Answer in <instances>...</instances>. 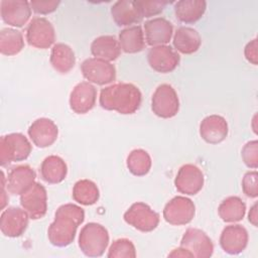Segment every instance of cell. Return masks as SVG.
Instances as JSON below:
<instances>
[{
	"mask_svg": "<svg viewBox=\"0 0 258 258\" xmlns=\"http://www.w3.org/2000/svg\"><path fill=\"white\" fill-rule=\"evenodd\" d=\"M85 220V211L75 205H61L55 212L54 221L47 230L49 242L55 247H67L73 243L79 226Z\"/></svg>",
	"mask_w": 258,
	"mask_h": 258,
	"instance_id": "1",
	"label": "cell"
},
{
	"mask_svg": "<svg viewBox=\"0 0 258 258\" xmlns=\"http://www.w3.org/2000/svg\"><path fill=\"white\" fill-rule=\"evenodd\" d=\"M99 102L100 106L105 110L130 115L139 109L142 95L140 90L133 84L116 83L102 89Z\"/></svg>",
	"mask_w": 258,
	"mask_h": 258,
	"instance_id": "2",
	"label": "cell"
},
{
	"mask_svg": "<svg viewBox=\"0 0 258 258\" xmlns=\"http://www.w3.org/2000/svg\"><path fill=\"white\" fill-rule=\"evenodd\" d=\"M109 244L108 230L98 223L85 225L79 236V247L88 257H100L104 254Z\"/></svg>",
	"mask_w": 258,
	"mask_h": 258,
	"instance_id": "3",
	"label": "cell"
},
{
	"mask_svg": "<svg viewBox=\"0 0 258 258\" xmlns=\"http://www.w3.org/2000/svg\"><path fill=\"white\" fill-rule=\"evenodd\" d=\"M32 147L28 139L21 133H10L0 140V164L25 160L31 153Z\"/></svg>",
	"mask_w": 258,
	"mask_h": 258,
	"instance_id": "4",
	"label": "cell"
},
{
	"mask_svg": "<svg viewBox=\"0 0 258 258\" xmlns=\"http://www.w3.org/2000/svg\"><path fill=\"white\" fill-rule=\"evenodd\" d=\"M152 112L163 119L174 117L179 110V100L172 86L168 84L159 85L151 99Z\"/></svg>",
	"mask_w": 258,
	"mask_h": 258,
	"instance_id": "5",
	"label": "cell"
},
{
	"mask_svg": "<svg viewBox=\"0 0 258 258\" xmlns=\"http://www.w3.org/2000/svg\"><path fill=\"white\" fill-rule=\"evenodd\" d=\"M125 222L140 232H151L158 226L159 215L147 204L137 202L124 214Z\"/></svg>",
	"mask_w": 258,
	"mask_h": 258,
	"instance_id": "6",
	"label": "cell"
},
{
	"mask_svg": "<svg viewBox=\"0 0 258 258\" xmlns=\"http://www.w3.org/2000/svg\"><path fill=\"white\" fill-rule=\"evenodd\" d=\"M81 71L89 83L99 86L111 84L116 80V69L114 64L101 58L90 57L85 59L81 64Z\"/></svg>",
	"mask_w": 258,
	"mask_h": 258,
	"instance_id": "7",
	"label": "cell"
},
{
	"mask_svg": "<svg viewBox=\"0 0 258 258\" xmlns=\"http://www.w3.org/2000/svg\"><path fill=\"white\" fill-rule=\"evenodd\" d=\"M196 214V206L194 202L182 196L171 199L163 209L164 220L174 226L186 225L191 222Z\"/></svg>",
	"mask_w": 258,
	"mask_h": 258,
	"instance_id": "8",
	"label": "cell"
},
{
	"mask_svg": "<svg viewBox=\"0 0 258 258\" xmlns=\"http://www.w3.org/2000/svg\"><path fill=\"white\" fill-rule=\"evenodd\" d=\"M26 40L30 46L40 49L50 47L55 40L53 25L44 17H34L26 29Z\"/></svg>",
	"mask_w": 258,
	"mask_h": 258,
	"instance_id": "9",
	"label": "cell"
},
{
	"mask_svg": "<svg viewBox=\"0 0 258 258\" xmlns=\"http://www.w3.org/2000/svg\"><path fill=\"white\" fill-rule=\"evenodd\" d=\"M20 205L30 219L38 220L43 218L47 211L45 187L39 182H34L25 192L20 195Z\"/></svg>",
	"mask_w": 258,
	"mask_h": 258,
	"instance_id": "10",
	"label": "cell"
},
{
	"mask_svg": "<svg viewBox=\"0 0 258 258\" xmlns=\"http://www.w3.org/2000/svg\"><path fill=\"white\" fill-rule=\"evenodd\" d=\"M180 247L197 258H209L214 252V244L211 238L204 231L197 228H188L184 232Z\"/></svg>",
	"mask_w": 258,
	"mask_h": 258,
	"instance_id": "11",
	"label": "cell"
},
{
	"mask_svg": "<svg viewBox=\"0 0 258 258\" xmlns=\"http://www.w3.org/2000/svg\"><path fill=\"white\" fill-rule=\"evenodd\" d=\"M204 173L194 164L182 165L174 178V185L180 194L187 196L197 195L204 186Z\"/></svg>",
	"mask_w": 258,
	"mask_h": 258,
	"instance_id": "12",
	"label": "cell"
},
{
	"mask_svg": "<svg viewBox=\"0 0 258 258\" xmlns=\"http://www.w3.org/2000/svg\"><path fill=\"white\" fill-rule=\"evenodd\" d=\"M147 61L152 70L166 74L174 71L180 61V56L169 45L152 46L147 53Z\"/></svg>",
	"mask_w": 258,
	"mask_h": 258,
	"instance_id": "13",
	"label": "cell"
},
{
	"mask_svg": "<svg viewBox=\"0 0 258 258\" xmlns=\"http://www.w3.org/2000/svg\"><path fill=\"white\" fill-rule=\"evenodd\" d=\"M29 216L25 210L16 207L3 211L0 219V229L4 236L10 238L20 237L27 229Z\"/></svg>",
	"mask_w": 258,
	"mask_h": 258,
	"instance_id": "14",
	"label": "cell"
},
{
	"mask_svg": "<svg viewBox=\"0 0 258 258\" xmlns=\"http://www.w3.org/2000/svg\"><path fill=\"white\" fill-rule=\"evenodd\" d=\"M0 11L2 20L15 27H22L31 16L30 2L22 0H2Z\"/></svg>",
	"mask_w": 258,
	"mask_h": 258,
	"instance_id": "15",
	"label": "cell"
},
{
	"mask_svg": "<svg viewBox=\"0 0 258 258\" xmlns=\"http://www.w3.org/2000/svg\"><path fill=\"white\" fill-rule=\"evenodd\" d=\"M248 232L241 225L226 226L220 236V246L230 254L237 255L243 252L248 245Z\"/></svg>",
	"mask_w": 258,
	"mask_h": 258,
	"instance_id": "16",
	"label": "cell"
},
{
	"mask_svg": "<svg viewBox=\"0 0 258 258\" xmlns=\"http://www.w3.org/2000/svg\"><path fill=\"white\" fill-rule=\"evenodd\" d=\"M97 99V89L89 82H81L71 92L70 107L77 114L91 111Z\"/></svg>",
	"mask_w": 258,
	"mask_h": 258,
	"instance_id": "17",
	"label": "cell"
},
{
	"mask_svg": "<svg viewBox=\"0 0 258 258\" xmlns=\"http://www.w3.org/2000/svg\"><path fill=\"white\" fill-rule=\"evenodd\" d=\"M28 135L34 145L39 148H45L55 142L58 135V129L52 120L48 118H39L29 126Z\"/></svg>",
	"mask_w": 258,
	"mask_h": 258,
	"instance_id": "18",
	"label": "cell"
},
{
	"mask_svg": "<svg viewBox=\"0 0 258 258\" xmlns=\"http://www.w3.org/2000/svg\"><path fill=\"white\" fill-rule=\"evenodd\" d=\"M36 173L28 164H21L13 167L6 178L7 190L12 195H22L34 182Z\"/></svg>",
	"mask_w": 258,
	"mask_h": 258,
	"instance_id": "19",
	"label": "cell"
},
{
	"mask_svg": "<svg viewBox=\"0 0 258 258\" xmlns=\"http://www.w3.org/2000/svg\"><path fill=\"white\" fill-rule=\"evenodd\" d=\"M144 31L148 45H165L171 39L173 26L167 19L163 17H156L145 22Z\"/></svg>",
	"mask_w": 258,
	"mask_h": 258,
	"instance_id": "20",
	"label": "cell"
},
{
	"mask_svg": "<svg viewBox=\"0 0 258 258\" xmlns=\"http://www.w3.org/2000/svg\"><path fill=\"white\" fill-rule=\"evenodd\" d=\"M229 127L226 119L220 115H210L200 124L201 137L210 144H218L228 136Z\"/></svg>",
	"mask_w": 258,
	"mask_h": 258,
	"instance_id": "21",
	"label": "cell"
},
{
	"mask_svg": "<svg viewBox=\"0 0 258 258\" xmlns=\"http://www.w3.org/2000/svg\"><path fill=\"white\" fill-rule=\"evenodd\" d=\"M111 15L118 26H128L142 20V15L136 4L132 0H120L111 7Z\"/></svg>",
	"mask_w": 258,
	"mask_h": 258,
	"instance_id": "22",
	"label": "cell"
},
{
	"mask_svg": "<svg viewBox=\"0 0 258 258\" xmlns=\"http://www.w3.org/2000/svg\"><path fill=\"white\" fill-rule=\"evenodd\" d=\"M201 44V35L195 28L180 26L176 29L173 36V46L180 53L191 54L200 48Z\"/></svg>",
	"mask_w": 258,
	"mask_h": 258,
	"instance_id": "23",
	"label": "cell"
},
{
	"mask_svg": "<svg viewBox=\"0 0 258 258\" xmlns=\"http://www.w3.org/2000/svg\"><path fill=\"white\" fill-rule=\"evenodd\" d=\"M68 173L64 160L57 155H49L43 159L40 165L41 178L47 183L56 184L61 182Z\"/></svg>",
	"mask_w": 258,
	"mask_h": 258,
	"instance_id": "24",
	"label": "cell"
},
{
	"mask_svg": "<svg viewBox=\"0 0 258 258\" xmlns=\"http://www.w3.org/2000/svg\"><path fill=\"white\" fill-rule=\"evenodd\" d=\"M207 9L205 0H180L174 4L176 18L183 23L189 24L200 20Z\"/></svg>",
	"mask_w": 258,
	"mask_h": 258,
	"instance_id": "25",
	"label": "cell"
},
{
	"mask_svg": "<svg viewBox=\"0 0 258 258\" xmlns=\"http://www.w3.org/2000/svg\"><path fill=\"white\" fill-rule=\"evenodd\" d=\"M91 52L97 57L107 61L118 58L121 53L119 41L113 35H101L95 38L91 44Z\"/></svg>",
	"mask_w": 258,
	"mask_h": 258,
	"instance_id": "26",
	"label": "cell"
},
{
	"mask_svg": "<svg viewBox=\"0 0 258 258\" xmlns=\"http://www.w3.org/2000/svg\"><path fill=\"white\" fill-rule=\"evenodd\" d=\"M49 60L52 68L59 74L71 72L76 64L75 52L66 43H56L52 46Z\"/></svg>",
	"mask_w": 258,
	"mask_h": 258,
	"instance_id": "27",
	"label": "cell"
},
{
	"mask_svg": "<svg viewBox=\"0 0 258 258\" xmlns=\"http://www.w3.org/2000/svg\"><path fill=\"white\" fill-rule=\"evenodd\" d=\"M120 48L126 53H136L143 50L145 46L143 30L140 25L127 27L119 33Z\"/></svg>",
	"mask_w": 258,
	"mask_h": 258,
	"instance_id": "28",
	"label": "cell"
},
{
	"mask_svg": "<svg viewBox=\"0 0 258 258\" xmlns=\"http://www.w3.org/2000/svg\"><path fill=\"white\" fill-rule=\"evenodd\" d=\"M218 213L224 222L236 223L243 220L246 214V205L239 197H228L220 204Z\"/></svg>",
	"mask_w": 258,
	"mask_h": 258,
	"instance_id": "29",
	"label": "cell"
},
{
	"mask_svg": "<svg viewBox=\"0 0 258 258\" xmlns=\"http://www.w3.org/2000/svg\"><path fill=\"white\" fill-rule=\"evenodd\" d=\"M100 192L97 184L90 179L78 180L73 187V199L78 204L92 206L99 200Z\"/></svg>",
	"mask_w": 258,
	"mask_h": 258,
	"instance_id": "30",
	"label": "cell"
},
{
	"mask_svg": "<svg viewBox=\"0 0 258 258\" xmlns=\"http://www.w3.org/2000/svg\"><path fill=\"white\" fill-rule=\"evenodd\" d=\"M24 47L23 35L19 30L3 28L0 31V52L4 55H15Z\"/></svg>",
	"mask_w": 258,
	"mask_h": 258,
	"instance_id": "31",
	"label": "cell"
},
{
	"mask_svg": "<svg viewBox=\"0 0 258 258\" xmlns=\"http://www.w3.org/2000/svg\"><path fill=\"white\" fill-rule=\"evenodd\" d=\"M129 171L136 176L147 174L151 168V157L147 151L143 149L132 150L126 161Z\"/></svg>",
	"mask_w": 258,
	"mask_h": 258,
	"instance_id": "32",
	"label": "cell"
},
{
	"mask_svg": "<svg viewBox=\"0 0 258 258\" xmlns=\"http://www.w3.org/2000/svg\"><path fill=\"white\" fill-rule=\"evenodd\" d=\"M107 256L109 258H135L136 249L132 241L120 238L111 244Z\"/></svg>",
	"mask_w": 258,
	"mask_h": 258,
	"instance_id": "33",
	"label": "cell"
},
{
	"mask_svg": "<svg viewBox=\"0 0 258 258\" xmlns=\"http://www.w3.org/2000/svg\"><path fill=\"white\" fill-rule=\"evenodd\" d=\"M168 2L158 0H138L136 4L140 10L142 17H151L163 11Z\"/></svg>",
	"mask_w": 258,
	"mask_h": 258,
	"instance_id": "34",
	"label": "cell"
},
{
	"mask_svg": "<svg viewBox=\"0 0 258 258\" xmlns=\"http://www.w3.org/2000/svg\"><path fill=\"white\" fill-rule=\"evenodd\" d=\"M241 156L246 166L256 169L258 167V141L252 140L247 142L242 148Z\"/></svg>",
	"mask_w": 258,
	"mask_h": 258,
	"instance_id": "35",
	"label": "cell"
},
{
	"mask_svg": "<svg viewBox=\"0 0 258 258\" xmlns=\"http://www.w3.org/2000/svg\"><path fill=\"white\" fill-rule=\"evenodd\" d=\"M243 192L251 199H255L258 196V173L256 170L248 171L244 174L242 179Z\"/></svg>",
	"mask_w": 258,
	"mask_h": 258,
	"instance_id": "36",
	"label": "cell"
},
{
	"mask_svg": "<svg viewBox=\"0 0 258 258\" xmlns=\"http://www.w3.org/2000/svg\"><path fill=\"white\" fill-rule=\"evenodd\" d=\"M59 4H60V2L55 1V0H51V1L33 0V1H30L31 9L37 14H49V13L55 11Z\"/></svg>",
	"mask_w": 258,
	"mask_h": 258,
	"instance_id": "37",
	"label": "cell"
},
{
	"mask_svg": "<svg viewBox=\"0 0 258 258\" xmlns=\"http://www.w3.org/2000/svg\"><path fill=\"white\" fill-rule=\"evenodd\" d=\"M244 54L246 59L254 66L258 63V45H257V38H254L250 42H248L244 49Z\"/></svg>",
	"mask_w": 258,
	"mask_h": 258,
	"instance_id": "38",
	"label": "cell"
},
{
	"mask_svg": "<svg viewBox=\"0 0 258 258\" xmlns=\"http://www.w3.org/2000/svg\"><path fill=\"white\" fill-rule=\"evenodd\" d=\"M248 220H249V222H250L253 226L257 227V225H258V223H257V221H258L257 204H254V205L252 206V208L250 209V212H249V214H248Z\"/></svg>",
	"mask_w": 258,
	"mask_h": 258,
	"instance_id": "39",
	"label": "cell"
},
{
	"mask_svg": "<svg viewBox=\"0 0 258 258\" xmlns=\"http://www.w3.org/2000/svg\"><path fill=\"white\" fill-rule=\"evenodd\" d=\"M168 256L169 257H192V255L182 247L174 249L170 254H168Z\"/></svg>",
	"mask_w": 258,
	"mask_h": 258,
	"instance_id": "40",
	"label": "cell"
}]
</instances>
